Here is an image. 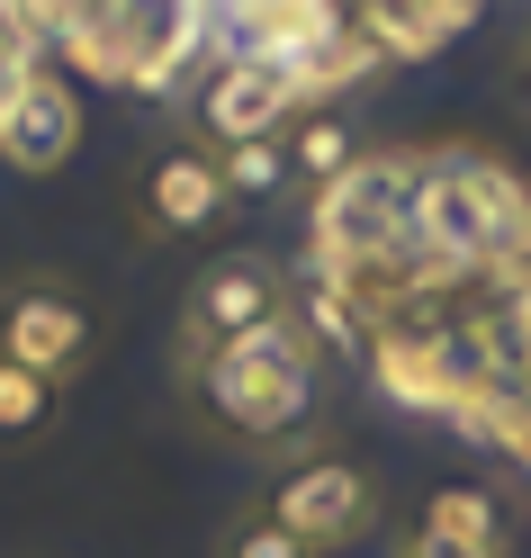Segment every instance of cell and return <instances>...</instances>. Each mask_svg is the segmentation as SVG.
I'll list each match as a JSON object with an SVG mask.
<instances>
[{"label": "cell", "mask_w": 531, "mask_h": 558, "mask_svg": "<svg viewBox=\"0 0 531 558\" xmlns=\"http://www.w3.org/2000/svg\"><path fill=\"white\" fill-rule=\"evenodd\" d=\"M63 424V388L37 369H10L0 361V450H27V441H46Z\"/></svg>", "instance_id": "11"}, {"label": "cell", "mask_w": 531, "mask_h": 558, "mask_svg": "<svg viewBox=\"0 0 531 558\" xmlns=\"http://www.w3.org/2000/svg\"><path fill=\"white\" fill-rule=\"evenodd\" d=\"M73 154H82V90L37 63V73L0 99V162L27 171V181H46V171H63Z\"/></svg>", "instance_id": "8"}, {"label": "cell", "mask_w": 531, "mask_h": 558, "mask_svg": "<svg viewBox=\"0 0 531 558\" xmlns=\"http://www.w3.org/2000/svg\"><path fill=\"white\" fill-rule=\"evenodd\" d=\"M0 361L73 388L99 361V306H90L82 279H63V270H10L0 279Z\"/></svg>", "instance_id": "4"}, {"label": "cell", "mask_w": 531, "mask_h": 558, "mask_svg": "<svg viewBox=\"0 0 531 558\" xmlns=\"http://www.w3.org/2000/svg\"><path fill=\"white\" fill-rule=\"evenodd\" d=\"M181 405L198 433H217L234 450H262V460H279V450H325L315 441V424H325V352L289 325H270L253 342H234V352H198L181 361Z\"/></svg>", "instance_id": "1"}, {"label": "cell", "mask_w": 531, "mask_h": 558, "mask_svg": "<svg viewBox=\"0 0 531 558\" xmlns=\"http://www.w3.org/2000/svg\"><path fill=\"white\" fill-rule=\"evenodd\" d=\"M351 19H361V37L378 46V63H423V54L459 46L486 10L478 0H370V10H351Z\"/></svg>", "instance_id": "9"}, {"label": "cell", "mask_w": 531, "mask_h": 558, "mask_svg": "<svg viewBox=\"0 0 531 558\" xmlns=\"http://www.w3.org/2000/svg\"><path fill=\"white\" fill-rule=\"evenodd\" d=\"M126 217L145 243H198L234 217V190H226V162L190 145V135H171V145H145L126 171Z\"/></svg>", "instance_id": "6"}, {"label": "cell", "mask_w": 531, "mask_h": 558, "mask_svg": "<svg viewBox=\"0 0 531 558\" xmlns=\"http://www.w3.org/2000/svg\"><path fill=\"white\" fill-rule=\"evenodd\" d=\"M361 154H370V145H361V118H351V109H306V118L289 126V171H298L306 190L342 181Z\"/></svg>", "instance_id": "10"}, {"label": "cell", "mask_w": 531, "mask_h": 558, "mask_svg": "<svg viewBox=\"0 0 531 558\" xmlns=\"http://www.w3.org/2000/svg\"><path fill=\"white\" fill-rule=\"evenodd\" d=\"M522 109H531V54H522Z\"/></svg>", "instance_id": "17"}, {"label": "cell", "mask_w": 531, "mask_h": 558, "mask_svg": "<svg viewBox=\"0 0 531 558\" xmlns=\"http://www.w3.org/2000/svg\"><path fill=\"white\" fill-rule=\"evenodd\" d=\"M397 558H505V549H486V541H450V532H423V522H414V532L397 541Z\"/></svg>", "instance_id": "15"}, {"label": "cell", "mask_w": 531, "mask_h": 558, "mask_svg": "<svg viewBox=\"0 0 531 558\" xmlns=\"http://www.w3.org/2000/svg\"><path fill=\"white\" fill-rule=\"evenodd\" d=\"M181 118H190V145L207 154H234V145H270L306 118V90L270 63H243V54H207L190 90H181Z\"/></svg>", "instance_id": "5"}, {"label": "cell", "mask_w": 531, "mask_h": 558, "mask_svg": "<svg viewBox=\"0 0 531 558\" xmlns=\"http://www.w3.org/2000/svg\"><path fill=\"white\" fill-rule=\"evenodd\" d=\"M262 513L306 558H334V549H361L387 522V496H378V477L351 460V450H298V460H279V477L262 486Z\"/></svg>", "instance_id": "3"}, {"label": "cell", "mask_w": 531, "mask_h": 558, "mask_svg": "<svg viewBox=\"0 0 531 558\" xmlns=\"http://www.w3.org/2000/svg\"><path fill=\"white\" fill-rule=\"evenodd\" d=\"M514 289H522V306H531V262H522V270H514Z\"/></svg>", "instance_id": "16"}, {"label": "cell", "mask_w": 531, "mask_h": 558, "mask_svg": "<svg viewBox=\"0 0 531 558\" xmlns=\"http://www.w3.org/2000/svg\"><path fill=\"white\" fill-rule=\"evenodd\" d=\"M423 532H450V541H486V549H505V496L495 486H433L423 496Z\"/></svg>", "instance_id": "12"}, {"label": "cell", "mask_w": 531, "mask_h": 558, "mask_svg": "<svg viewBox=\"0 0 531 558\" xmlns=\"http://www.w3.org/2000/svg\"><path fill=\"white\" fill-rule=\"evenodd\" d=\"M270 325H289V262H270V253H217L190 279V298H181V361L234 352V342H253Z\"/></svg>", "instance_id": "7"}, {"label": "cell", "mask_w": 531, "mask_h": 558, "mask_svg": "<svg viewBox=\"0 0 531 558\" xmlns=\"http://www.w3.org/2000/svg\"><path fill=\"white\" fill-rule=\"evenodd\" d=\"M414 243L442 279L522 270L531 262V181L486 145H423L414 171Z\"/></svg>", "instance_id": "2"}, {"label": "cell", "mask_w": 531, "mask_h": 558, "mask_svg": "<svg viewBox=\"0 0 531 558\" xmlns=\"http://www.w3.org/2000/svg\"><path fill=\"white\" fill-rule=\"evenodd\" d=\"M217 162H226L234 207H243V198H279V190L298 181V171H289V135H270V145H234V154H217Z\"/></svg>", "instance_id": "13"}, {"label": "cell", "mask_w": 531, "mask_h": 558, "mask_svg": "<svg viewBox=\"0 0 531 558\" xmlns=\"http://www.w3.org/2000/svg\"><path fill=\"white\" fill-rule=\"evenodd\" d=\"M207 558H306V549L279 532V522L262 513V496H253V505L226 513V532H217V549H207Z\"/></svg>", "instance_id": "14"}]
</instances>
